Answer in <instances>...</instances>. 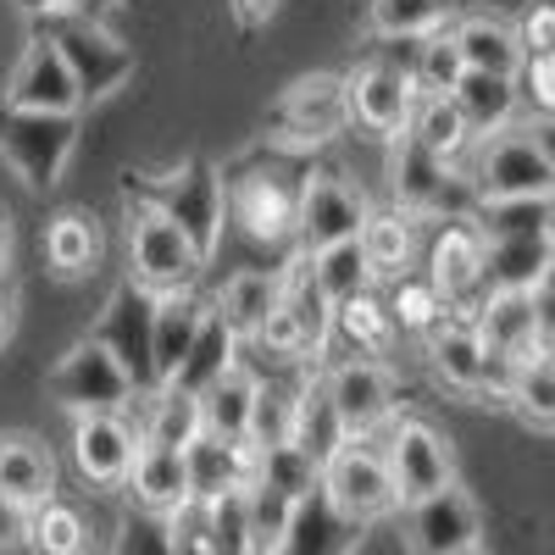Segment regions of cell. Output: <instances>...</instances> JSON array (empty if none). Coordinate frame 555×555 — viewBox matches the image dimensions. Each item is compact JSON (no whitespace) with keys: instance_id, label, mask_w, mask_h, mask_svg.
Masks as SVG:
<instances>
[{"instance_id":"4dcf8cb0","label":"cell","mask_w":555,"mask_h":555,"mask_svg":"<svg viewBox=\"0 0 555 555\" xmlns=\"http://www.w3.org/2000/svg\"><path fill=\"white\" fill-rule=\"evenodd\" d=\"M450 101H455L461 122L473 128V139L478 133H494V128H512L517 122V106H522L512 73H461L455 89H450Z\"/></svg>"},{"instance_id":"f1b7e54d","label":"cell","mask_w":555,"mask_h":555,"mask_svg":"<svg viewBox=\"0 0 555 555\" xmlns=\"http://www.w3.org/2000/svg\"><path fill=\"white\" fill-rule=\"evenodd\" d=\"M428 339V361L439 384H450L455 395H473L478 400V373H483V339L467 317H444L434 322V328L423 334Z\"/></svg>"},{"instance_id":"e0dca14e","label":"cell","mask_w":555,"mask_h":555,"mask_svg":"<svg viewBox=\"0 0 555 555\" xmlns=\"http://www.w3.org/2000/svg\"><path fill=\"white\" fill-rule=\"evenodd\" d=\"M322 389H328L350 439H366L384 423H395V378L378 361H339V366L322 373Z\"/></svg>"},{"instance_id":"74e56055","label":"cell","mask_w":555,"mask_h":555,"mask_svg":"<svg viewBox=\"0 0 555 555\" xmlns=\"http://www.w3.org/2000/svg\"><path fill=\"white\" fill-rule=\"evenodd\" d=\"M44 256L62 278H83L101 267V222L89 211H62L51 222V234H44Z\"/></svg>"},{"instance_id":"b9f144b4","label":"cell","mask_w":555,"mask_h":555,"mask_svg":"<svg viewBox=\"0 0 555 555\" xmlns=\"http://www.w3.org/2000/svg\"><path fill=\"white\" fill-rule=\"evenodd\" d=\"M455 12V0H373V28L384 39H423L439 34Z\"/></svg>"},{"instance_id":"bcb514c9","label":"cell","mask_w":555,"mask_h":555,"mask_svg":"<svg viewBox=\"0 0 555 555\" xmlns=\"http://www.w3.org/2000/svg\"><path fill=\"white\" fill-rule=\"evenodd\" d=\"M478 222V234L494 240V234H539L550 228V195H528V201H483L467 211Z\"/></svg>"},{"instance_id":"ee69618b","label":"cell","mask_w":555,"mask_h":555,"mask_svg":"<svg viewBox=\"0 0 555 555\" xmlns=\"http://www.w3.org/2000/svg\"><path fill=\"white\" fill-rule=\"evenodd\" d=\"M384 306H389L395 328H411V334H428L434 322L450 317V306L439 300V289L428 284V278H416V272H400V278H395V295H389Z\"/></svg>"},{"instance_id":"7bdbcfd3","label":"cell","mask_w":555,"mask_h":555,"mask_svg":"<svg viewBox=\"0 0 555 555\" xmlns=\"http://www.w3.org/2000/svg\"><path fill=\"white\" fill-rule=\"evenodd\" d=\"M28 544L39 555H83L89 528H83V517L73 512V505L44 500V505H34V512H28Z\"/></svg>"},{"instance_id":"c3c4849f","label":"cell","mask_w":555,"mask_h":555,"mask_svg":"<svg viewBox=\"0 0 555 555\" xmlns=\"http://www.w3.org/2000/svg\"><path fill=\"white\" fill-rule=\"evenodd\" d=\"M245 517H250V539H256V555H272L278 539H284L289 517H295V500L272 483H250L245 489Z\"/></svg>"},{"instance_id":"94428289","label":"cell","mask_w":555,"mask_h":555,"mask_svg":"<svg viewBox=\"0 0 555 555\" xmlns=\"http://www.w3.org/2000/svg\"><path fill=\"white\" fill-rule=\"evenodd\" d=\"M117 7H122V0H83L78 12H89V17H101V23H106V12H117Z\"/></svg>"},{"instance_id":"f907efd6","label":"cell","mask_w":555,"mask_h":555,"mask_svg":"<svg viewBox=\"0 0 555 555\" xmlns=\"http://www.w3.org/2000/svg\"><path fill=\"white\" fill-rule=\"evenodd\" d=\"M289 416H295V389H284V384H256L245 444H256V450H267V444H289Z\"/></svg>"},{"instance_id":"f546056e","label":"cell","mask_w":555,"mask_h":555,"mask_svg":"<svg viewBox=\"0 0 555 555\" xmlns=\"http://www.w3.org/2000/svg\"><path fill=\"white\" fill-rule=\"evenodd\" d=\"M0 494L28 505V512L44 500H56V461L39 439H28V434L0 439Z\"/></svg>"},{"instance_id":"db71d44e","label":"cell","mask_w":555,"mask_h":555,"mask_svg":"<svg viewBox=\"0 0 555 555\" xmlns=\"http://www.w3.org/2000/svg\"><path fill=\"white\" fill-rule=\"evenodd\" d=\"M517 44H522V56H539V62L555 56V7H550V0H539V7L522 17Z\"/></svg>"},{"instance_id":"9c48e42d","label":"cell","mask_w":555,"mask_h":555,"mask_svg":"<svg viewBox=\"0 0 555 555\" xmlns=\"http://www.w3.org/2000/svg\"><path fill=\"white\" fill-rule=\"evenodd\" d=\"M366 195L334 167H317L300 178V206H295V250L317 256L339 240H356L361 222H366Z\"/></svg>"},{"instance_id":"9f6ffc18","label":"cell","mask_w":555,"mask_h":555,"mask_svg":"<svg viewBox=\"0 0 555 555\" xmlns=\"http://www.w3.org/2000/svg\"><path fill=\"white\" fill-rule=\"evenodd\" d=\"M234 12H240V23H267L272 12H278V0H234Z\"/></svg>"},{"instance_id":"603a6c76","label":"cell","mask_w":555,"mask_h":555,"mask_svg":"<svg viewBox=\"0 0 555 555\" xmlns=\"http://www.w3.org/2000/svg\"><path fill=\"white\" fill-rule=\"evenodd\" d=\"M183 478H190V500H217L228 489H250L256 478V444H222L211 434H195L183 444Z\"/></svg>"},{"instance_id":"ba28073f","label":"cell","mask_w":555,"mask_h":555,"mask_svg":"<svg viewBox=\"0 0 555 555\" xmlns=\"http://www.w3.org/2000/svg\"><path fill=\"white\" fill-rule=\"evenodd\" d=\"M389 190H395V206L416 222H439V217H461L473 211V195L461 172L439 156H428L416 139L395 133V156H389Z\"/></svg>"},{"instance_id":"6f0895ef","label":"cell","mask_w":555,"mask_h":555,"mask_svg":"<svg viewBox=\"0 0 555 555\" xmlns=\"http://www.w3.org/2000/svg\"><path fill=\"white\" fill-rule=\"evenodd\" d=\"M12 311H17V289H12V278H0V339L12 334Z\"/></svg>"},{"instance_id":"cb8c5ba5","label":"cell","mask_w":555,"mask_h":555,"mask_svg":"<svg viewBox=\"0 0 555 555\" xmlns=\"http://www.w3.org/2000/svg\"><path fill=\"white\" fill-rule=\"evenodd\" d=\"M278 311H284L300 339H306V356H322L328 350V322H334V300L322 295L317 272H311V256H289V267H278Z\"/></svg>"},{"instance_id":"4316f807","label":"cell","mask_w":555,"mask_h":555,"mask_svg":"<svg viewBox=\"0 0 555 555\" xmlns=\"http://www.w3.org/2000/svg\"><path fill=\"white\" fill-rule=\"evenodd\" d=\"M256 373L245 361H234L222 378H211L195 400H201V434L222 439V444H245L250 434V400H256Z\"/></svg>"},{"instance_id":"6da1fadb","label":"cell","mask_w":555,"mask_h":555,"mask_svg":"<svg viewBox=\"0 0 555 555\" xmlns=\"http://www.w3.org/2000/svg\"><path fill=\"white\" fill-rule=\"evenodd\" d=\"M122 195H128V206H145V211L167 217L206 261L217 256L228 206H222V172H217L211 162H190V167H178V172H167V178L128 172V178H122Z\"/></svg>"},{"instance_id":"ac0fdd59","label":"cell","mask_w":555,"mask_h":555,"mask_svg":"<svg viewBox=\"0 0 555 555\" xmlns=\"http://www.w3.org/2000/svg\"><path fill=\"white\" fill-rule=\"evenodd\" d=\"M0 101H12L23 112H83L78 106V83L62 62V51L44 34H28L23 56L7 78V89H0Z\"/></svg>"},{"instance_id":"f5cc1de1","label":"cell","mask_w":555,"mask_h":555,"mask_svg":"<svg viewBox=\"0 0 555 555\" xmlns=\"http://www.w3.org/2000/svg\"><path fill=\"white\" fill-rule=\"evenodd\" d=\"M167 522V539H172V555H211V539H206V505L201 500H183Z\"/></svg>"},{"instance_id":"9a60e30c","label":"cell","mask_w":555,"mask_h":555,"mask_svg":"<svg viewBox=\"0 0 555 555\" xmlns=\"http://www.w3.org/2000/svg\"><path fill=\"white\" fill-rule=\"evenodd\" d=\"M416 95H423V89H416L411 67H400V62H361L345 78V112L366 133H389V139L405 133Z\"/></svg>"},{"instance_id":"277c9868","label":"cell","mask_w":555,"mask_h":555,"mask_svg":"<svg viewBox=\"0 0 555 555\" xmlns=\"http://www.w3.org/2000/svg\"><path fill=\"white\" fill-rule=\"evenodd\" d=\"M78 112H23L12 101H0V162H7L23 190L51 195L73 151H78Z\"/></svg>"},{"instance_id":"7402d4cb","label":"cell","mask_w":555,"mask_h":555,"mask_svg":"<svg viewBox=\"0 0 555 555\" xmlns=\"http://www.w3.org/2000/svg\"><path fill=\"white\" fill-rule=\"evenodd\" d=\"M467 322L478 328V339L489 350H505V356H528V350H550V322L539 311L533 295H483Z\"/></svg>"},{"instance_id":"60d3db41","label":"cell","mask_w":555,"mask_h":555,"mask_svg":"<svg viewBox=\"0 0 555 555\" xmlns=\"http://www.w3.org/2000/svg\"><path fill=\"white\" fill-rule=\"evenodd\" d=\"M311 272H317L322 295H328L334 306H345V300H356V295H366V289H378V278H373V267H366L361 240H339V245H328V250H317V256H311Z\"/></svg>"},{"instance_id":"f6af8a7d","label":"cell","mask_w":555,"mask_h":555,"mask_svg":"<svg viewBox=\"0 0 555 555\" xmlns=\"http://www.w3.org/2000/svg\"><path fill=\"white\" fill-rule=\"evenodd\" d=\"M206 539H211V555H256L250 517H245V489H228V494L206 500Z\"/></svg>"},{"instance_id":"e575fe53","label":"cell","mask_w":555,"mask_h":555,"mask_svg":"<svg viewBox=\"0 0 555 555\" xmlns=\"http://www.w3.org/2000/svg\"><path fill=\"white\" fill-rule=\"evenodd\" d=\"M345 439H350V434H345V423H339L328 389H322V378L300 384V389H295V416H289V444H295L300 455H311L317 473H322V461H328Z\"/></svg>"},{"instance_id":"83f0119b","label":"cell","mask_w":555,"mask_h":555,"mask_svg":"<svg viewBox=\"0 0 555 555\" xmlns=\"http://www.w3.org/2000/svg\"><path fill=\"white\" fill-rule=\"evenodd\" d=\"M228 328H234V339H256V328L267 322V311L278 306V272L272 267H240L222 278V289L206 300Z\"/></svg>"},{"instance_id":"44dd1931","label":"cell","mask_w":555,"mask_h":555,"mask_svg":"<svg viewBox=\"0 0 555 555\" xmlns=\"http://www.w3.org/2000/svg\"><path fill=\"white\" fill-rule=\"evenodd\" d=\"M361 528L366 522L334 512V500L322 489H311V494L295 500V517H289V528H284V539H278L272 555H356Z\"/></svg>"},{"instance_id":"7dc6e473","label":"cell","mask_w":555,"mask_h":555,"mask_svg":"<svg viewBox=\"0 0 555 555\" xmlns=\"http://www.w3.org/2000/svg\"><path fill=\"white\" fill-rule=\"evenodd\" d=\"M250 483H272L289 500H300V494L317 489V461L300 455L295 444H267V450H256V478Z\"/></svg>"},{"instance_id":"8992f818","label":"cell","mask_w":555,"mask_h":555,"mask_svg":"<svg viewBox=\"0 0 555 555\" xmlns=\"http://www.w3.org/2000/svg\"><path fill=\"white\" fill-rule=\"evenodd\" d=\"M128 267H133V284L151 289V295H178V289H195L206 256L178 234V228L145 206H128Z\"/></svg>"},{"instance_id":"2e32d148","label":"cell","mask_w":555,"mask_h":555,"mask_svg":"<svg viewBox=\"0 0 555 555\" xmlns=\"http://www.w3.org/2000/svg\"><path fill=\"white\" fill-rule=\"evenodd\" d=\"M405 505H411V517H405L411 555H461V550H473L478 533H483L478 505H473V494L461 483H444V489H434L423 500H405Z\"/></svg>"},{"instance_id":"d4e9b609","label":"cell","mask_w":555,"mask_h":555,"mask_svg":"<svg viewBox=\"0 0 555 555\" xmlns=\"http://www.w3.org/2000/svg\"><path fill=\"white\" fill-rule=\"evenodd\" d=\"M206 311H211V306H206L195 289L156 295V317H151V366H156V384H167V378L178 373V361L190 356Z\"/></svg>"},{"instance_id":"ffe728a7","label":"cell","mask_w":555,"mask_h":555,"mask_svg":"<svg viewBox=\"0 0 555 555\" xmlns=\"http://www.w3.org/2000/svg\"><path fill=\"white\" fill-rule=\"evenodd\" d=\"M133 455H139V428L122 423V411H95L73 423V461L89 483H101V489L128 483Z\"/></svg>"},{"instance_id":"836d02e7","label":"cell","mask_w":555,"mask_h":555,"mask_svg":"<svg viewBox=\"0 0 555 555\" xmlns=\"http://www.w3.org/2000/svg\"><path fill=\"white\" fill-rule=\"evenodd\" d=\"M455 51H461V67L467 73H517L522 67V44H517V23L505 17H461L450 28Z\"/></svg>"},{"instance_id":"4fadbf2b","label":"cell","mask_w":555,"mask_h":555,"mask_svg":"<svg viewBox=\"0 0 555 555\" xmlns=\"http://www.w3.org/2000/svg\"><path fill=\"white\" fill-rule=\"evenodd\" d=\"M44 389H51V400L73 416H95V411H122L133 400L128 378H122V366L95 345V339H83L73 345L62 361H56V373L44 378Z\"/></svg>"},{"instance_id":"ab89813d","label":"cell","mask_w":555,"mask_h":555,"mask_svg":"<svg viewBox=\"0 0 555 555\" xmlns=\"http://www.w3.org/2000/svg\"><path fill=\"white\" fill-rule=\"evenodd\" d=\"M505 405H517L528 428L550 434V423H555V361H550V350L517 356V378H512Z\"/></svg>"},{"instance_id":"484cf974","label":"cell","mask_w":555,"mask_h":555,"mask_svg":"<svg viewBox=\"0 0 555 555\" xmlns=\"http://www.w3.org/2000/svg\"><path fill=\"white\" fill-rule=\"evenodd\" d=\"M128 494L139 512L151 517H172L183 500H190V478H183V450H162L139 439V455L128 467Z\"/></svg>"},{"instance_id":"f35d334b","label":"cell","mask_w":555,"mask_h":555,"mask_svg":"<svg viewBox=\"0 0 555 555\" xmlns=\"http://www.w3.org/2000/svg\"><path fill=\"white\" fill-rule=\"evenodd\" d=\"M151 400V416H145V428H139V439L145 444H162V450H183L195 434H201V400L195 395H183L178 384H162Z\"/></svg>"},{"instance_id":"7c38bea8","label":"cell","mask_w":555,"mask_h":555,"mask_svg":"<svg viewBox=\"0 0 555 555\" xmlns=\"http://www.w3.org/2000/svg\"><path fill=\"white\" fill-rule=\"evenodd\" d=\"M423 278L439 289V300L450 311H473L483 300V234L478 222L461 211V217H439L434 240L423 245Z\"/></svg>"},{"instance_id":"d6a6232c","label":"cell","mask_w":555,"mask_h":555,"mask_svg":"<svg viewBox=\"0 0 555 555\" xmlns=\"http://www.w3.org/2000/svg\"><path fill=\"white\" fill-rule=\"evenodd\" d=\"M395 334L400 328L389 322V306H384L378 289H366V295L334 306V322H328V345H345L350 350L345 361H373L378 350L395 345Z\"/></svg>"},{"instance_id":"30bf717a","label":"cell","mask_w":555,"mask_h":555,"mask_svg":"<svg viewBox=\"0 0 555 555\" xmlns=\"http://www.w3.org/2000/svg\"><path fill=\"white\" fill-rule=\"evenodd\" d=\"M317 489L334 500V512L356 517V522H373V517H389L400 494H395V478H389V461L366 444V439H345L317 473Z\"/></svg>"},{"instance_id":"8fae6325","label":"cell","mask_w":555,"mask_h":555,"mask_svg":"<svg viewBox=\"0 0 555 555\" xmlns=\"http://www.w3.org/2000/svg\"><path fill=\"white\" fill-rule=\"evenodd\" d=\"M350 122L345 112V78L339 73H311L300 83H289L278 106L267 112V139L289 151H311V145H328V139Z\"/></svg>"},{"instance_id":"6125c7cd","label":"cell","mask_w":555,"mask_h":555,"mask_svg":"<svg viewBox=\"0 0 555 555\" xmlns=\"http://www.w3.org/2000/svg\"><path fill=\"white\" fill-rule=\"evenodd\" d=\"M461 555H483V544H473V550H461Z\"/></svg>"},{"instance_id":"91938a15","label":"cell","mask_w":555,"mask_h":555,"mask_svg":"<svg viewBox=\"0 0 555 555\" xmlns=\"http://www.w3.org/2000/svg\"><path fill=\"white\" fill-rule=\"evenodd\" d=\"M12 267V228H7V211H0V278Z\"/></svg>"},{"instance_id":"d6986e66","label":"cell","mask_w":555,"mask_h":555,"mask_svg":"<svg viewBox=\"0 0 555 555\" xmlns=\"http://www.w3.org/2000/svg\"><path fill=\"white\" fill-rule=\"evenodd\" d=\"M550 261H555L550 228L483 240V295H539L550 284Z\"/></svg>"},{"instance_id":"8d00e7d4","label":"cell","mask_w":555,"mask_h":555,"mask_svg":"<svg viewBox=\"0 0 555 555\" xmlns=\"http://www.w3.org/2000/svg\"><path fill=\"white\" fill-rule=\"evenodd\" d=\"M234 361H240V339H234V328H228L217 311H206V322H201V334H195L190 356L178 361V373H172L167 384H178L183 395H201V389H206L211 378H222Z\"/></svg>"},{"instance_id":"52a82bcc","label":"cell","mask_w":555,"mask_h":555,"mask_svg":"<svg viewBox=\"0 0 555 555\" xmlns=\"http://www.w3.org/2000/svg\"><path fill=\"white\" fill-rule=\"evenodd\" d=\"M151 317H156V295L139 289L133 278H122V284L112 289V300H106V311H101V322L89 328V339L122 366V378L139 400L162 389L156 366H151Z\"/></svg>"},{"instance_id":"681fc988","label":"cell","mask_w":555,"mask_h":555,"mask_svg":"<svg viewBox=\"0 0 555 555\" xmlns=\"http://www.w3.org/2000/svg\"><path fill=\"white\" fill-rule=\"evenodd\" d=\"M467 73L461 67V51H455V39L439 28V34H423V44H416V62H411V78L423 95H450L455 78Z\"/></svg>"},{"instance_id":"1f68e13d","label":"cell","mask_w":555,"mask_h":555,"mask_svg":"<svg viewBox=\"0 0 555 555\" xmlns=\"http://www.w3.org/2000/svg\"><path fill=\"white\" fill-rule=\"evenodd\" d=\"M356 240H361V250H366V267H373V278H400V272L416 261V250H423V222L405 217L400 206L366 211V222H361Z\"/></svg>"},{"instance_id":"816d5d0a","label":"cell","mask_w":555,"mask_h":555,"mask_svg":"<svg viewBox=\"0 0 555 555\" xmlns=\"http://www.w3.org/2000/svg\"><path fill=\"white\" fill-rule=\"evenodd\" d=\"M112 555H172L167 522H162V517H151V512L122 517V528H117V550H112Z\"/></svg>"},{"instance_id":"d590c367","label":"cell","mask_w":555,"mask_h":555,"mask_svg":"<svg viewBox=\"0 0 555 555\" xmlns=\"http://www.w3.org/2000/svg\"><path fill=\"white\" fill-rule=\"evenodd\" d=\"M405 139H416L428 156H439V162H450V167L473 151V128L461 122V112H455L450 95H416L411 122H405Z\"/></svg>"},{"instance_id":"11a10c76","label":"cell","mask_w":555,"mask_h":555,"mask_svg":"<svg viewBox=\"0 0 555 555\" xmlns=\"http://www.w3.org/2000/svg\"><path fill=\"white\" fill-rule=\"evenodd\" d=\"M28 550V505L0 494V555H17Z\"/></svg>"},{"instance_id":"680465c9","label":"cell","mask_w":555,"mask_h":555,"mask_svg":"<svg viewBox=\"0 0 555 555\" xmlns=\"http://www.w3.org/2000/svg\"><path fill=\"white\" fill-rule=\"evenodd\" d=\"M83 0H23V12L28 17H51V12H78Z\"/></svg>"},{"instance_id":"5b68a950","label":"cell","mask_w":555,"mask_h":555,"mask_svg":"<svg viewBox=\"0 0 555 555\" xmlns=\"http://www.w3.org/2000/svg\"><path fill=\"white\" fill-rule=\"evenodd\" d=\"M300 178L284 162H250L234 178H222V206L256 245H295V206H300Z\"/></svg>"},{"instance_id":"3957f363","label":"cell","mask_w":555,"mask_h":555,"mask_svg":"<svg viewBox=\"0 0 555 555\" xmlns=\"http://www.w3.org/2000/svg\"><path fill=\"white\" fill-rule=\"evenodd\" d=\"M34 34H44L62 51L73 83H78V106H95L106 95L133 78V44H122L101 17L89 12H51V17H34Z\"/></svg>"},{"instance_id":"5bb4252c","label":"cell","mask_w":555,"mask_h":555,"mask_svg":"<svg viewBox=\"0 0 555 555\" xmlns=\"http://www.w3.org/2000/svg\"><path fill=\"white\" fill-rule=\"evenodd\" d=\"M389 478H395V494L400 500H423L444 483H455V455H450V439L423 423V416H400V423H389Z\"/></svg>"},{"instance_id":"7a4b0ae2","label":"cell","mask_w":555,"mask_h":555,"mask_svg":"<svg viewBox=\"0 0 555 555\" xmlns=\"http://www.w3.org/2000/svg\"><path fill=\"white\" fill-rule=\"evenodd\" d=\"M467 195L473 206L483 201H528L555 190V156L544 145V133L533 128H494L473 139V162H467Z\"/></svg>"}]
</instances>
